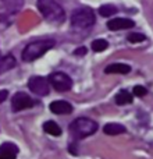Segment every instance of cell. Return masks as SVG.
Returning a JSON list of instances; mask_svg holds the SVG:
<instances>
[{
    "label": "cell",
    "instance_id": "cell-2",
    "mask_svg": "<svg viewBox=\"0 0 153 159\" xmlns=\"http://www.w3.org/2000/svg\"><path fill=\"white\" fill-rule=\"evenodd\" d=\"M98 123L88 117H78L70 124V133L75 140H82L98 131Z\"/></svg>",
    "mask_w": 153,
    "mask_h": 159
},
{
    "label": "cell",
    "instance_id": "cell-9",
    "mask_svg": "<svg viewBox=\"0 0 153 159\" xmlns=\"http://www.w3.org/2000/svg\"><path fill=\"white\" fill-rule=\"evenodd\" d=\"M49 109L55 115H70L72 112V105L67 101H55L49 105Z\"/></svg>",
    "mask_w": 153,
    "mask_h": 159
},
{
    "label": "cell",
    "instance_id": "cell-19",
    "mask_svg": "<svg viewBox=\"0 0 153 159\" xmlns=\"http://www.w3.org/2000/svg\"><path fill=\"white\" fill-rule=\"evenodd\" d=\"M132 93H134L135 96L142 98V96H145L146 93H148V89H146L145 87H142V85H137V87H134V89H132Z\"/></svg>",
    "mask_w": 153,
    "mask_h": 159
},
{
    "label": "cell",
    "instance_id": "cell-7",
    "mask_svg": "<svg viewBox=\"0 0 153 159\" xmlns=\"http://www.w3.org/2000/svg\"><path fill=\"white\" fill-rule=\"evenodd\" d=\"M33 105H35V101L25 92H17L13 96V101H11V106H13L14 112H21V110L29 109Z\"/></svg>",
    "mask_w": 153,
    "mask_h": 159
},
{
    "label": "cell",
    "instance_id": "cell-3",
    "mask_svg": "<svg viewBox=\"0 0 153 159\" xmlns=\"http://www.w3.org/2000/svg\"><path fill=\"white\" fill-rule=\"evenodd\" d=\"M38 8L50 22H63L66 13L56 0H38Z\"/></svg>",
    "mask_w": 153,
    "mask_h": 159
},
{
    "label": "cell",
    "instance_id": "cell-18",
    "mask_svg": "<svg viewBox=\"0 0 153 159\" xmlns=\"http://www.w3.org/2000/svg\"><path fill=\"white\" fill-rule=\"evenodd\" d=\"M127 39H128L131 43H139V42L145 41L146 36L143 35V34H139V32H132V34H129V35L127 36Z\"/></svg>",
    "mask_w": 153,
    "mask_h": 159
},
{
    "label": "cell",
    "instance_id": "cell-8",
    "mask_svg": "<svg viewBox=\"0 0 153 159\" xmlns=\"http://www.w3.org/2000/svg\"><path fill=\"white\" fill-rule=\"evenodd\" d=\"M135 22L129 18H113L107 22V28L110 31H121V30H128V28H134Z\"/></svg>",
    "mask_w": 153,
    "mask_h": 159
},
{
    "label": "cell",
    "instance_id": "cell-17",
    "mask_svg": "<svg viewBox=\"0 0 153 159\" xmlns=\"http://www.w3.org/2000/svg\"><path fill=\"white\" fill-rule=\"evenodd\" d=\"M107 48H109V42L106 39H95L92 42V50L95 52H103Z\"/></svg>",
    "mask_w": 153,
    "mask_h": 159
},
{
    "label": "cell",
    "instance_id": "cell-11",
    "mask_svg": "<svg viewBox=\"0 0 153 159\" xmlns=\"http://www.w3.org/2000/svg\"><path fill=\"white\" fill-rule=\"evenodd\" d=\"M129 71H131V67L124 63H113L104 69L106 74H128Z\"/></svg>",
    "mask_w": 153,
    "mask_h": 159
},
{
    "label": "cell",
    "instance_id": "cell-21",
    "mask_svg": "<svg viewBox=\"0 0 153 159\" xmlns=\"http://www.w3.org/2000/svg\"><path fill=\"white\" fill-rule=\"evenodd\" d=\"M74 53H75L76 56H81V55H86V48H78V49H76Z\"/></svg>",
    "mask_w": 153,
    "mask_h": 159
},
{
    "label": "cell",
    "instance_id": "cell-13",
    "mask_svg": "<svg viewBox=\"0 0 153 159\" xmlns=\"http://www.w3.org/2000/svg\"><path fill=\"white\" fill-rule=\"evenodd\" d=\"M125 131H127L125 127L118 123H107L103 127V133L107 135H118V134H124Z\"/></svg>",
    "mask_w": 153,
    "mask_h": 159
},
{
    "label": "cell",
    "instance_id": "cell-4",
    "mask_svg": "<svg viewBox=\"0 0 153 159\" xmlns=\"http://www.w3.org/2000/svg\"><path fill=\"white\" fill-rule=\"evenodd\" d=\"M95 13L88 7L78 8L71 16V25L75 28H89L95 24Z\"/></svg>",
    "mask_w": 153,
    "mask_h": 159
},
{
    "label": "cell",
    "instance_id": "cell-1",
    "mask_svg": "<svg viewBox=\"0 0 153 159\" xmlns=\"http://www.w3.org/2000/svg\"><path fill=\"white\" fill-rule=\"evenodd\" d=\"M55 39H39L28 43L22 50V60L24 61H33L43 56L47 50L55 46Z\"/></svg>",
    "mask_w": 153,
    "mask_h": 159
},
{
    "label": "cell",
    "instance_id": "cell-14",
    "mask_svg": "<svg viewBox=\"0 0 153 159\" xmlns=\"http://www.w3.org/2000/svg\"><path fill=\"white\" fill-rule=\"evenodd\" d=\"M43 130H45V133H47V134L53 135V137H59V135L61 134L60 126H59L56 121H53V120L46 121V123L43 124Z\"/></svg>",
    "mask_w": 153,
    "mask_h": 159
},
{
    "label": "cell",
    "instance_id": "cell-15",
    "mask_svg": "<svg viewBox=\"0 0 153 159\" xmlns=\"http://www.w3.org/2000/svg\"><path fill=\"white\" fill-rule=\"evenodd\" d=\"M132 99H134V95H131L128 91L123 89V91H120V92L116 95V103L120 105V106H124V105L131 103Z\"/></svg>",
    "mask_w": 153,
    "mask_h": 159
},
{
    "label": "cell",
    "instance_id": "cell-20",
    "mask_svg": "<svg viewBox=\"0 0 153 159\" xmlns=\"http://www.w3.org/2000/svg\"><path fill=\"white\" fill-rule=\"evenodd\" d=\"M7 96H8L7 89H0V103H3V102L7 99Z\"/></svg>",
    "mask_w": 153,
    "mask_h": 159
},
{
    "label": "cell",
    "instance_id": "cell-16",
    "mask_svg": "<svg viewBox=\"0 0 153 159\" xmlns=\"http://www.w3.org/2000/svg\"><path fill=\"white\" fill-rule=\"evenodd\" d=\"M117 11H118L117 7L113 4H104L99 8V14H100L102 17H111V16H114Z\"/></svg>",
    "mask_w": 153,
    "mask_h": 159
},
{
    "label": "cell",
    "instance_id": "cell-5",
    "mask_svg": "<svg viewBox=\"0 0 153 159\" xmlns=\"http://www.w3.org/2000/svg\"><path fill=\"white\" fill-rule=\"evenodd\" d=\"M49 82L57 92H67L72 88V80L66 73L56 71L49 75Z\"/></svg>",
    "mask_w": 153,
    "mask_h": 159
},
{
    "label": "cell",
    "instance_id": "cell-6",
    "mask_svg": "<svg viewBox=\"0 0 153 159\" xmlns=\"http://www.w3.org/2000/svg\"><path fill=\"white\" fill-rule=\"evenodd\" d=\"M28 87L32 91L33 93L39 96H46L50 91L49 87V80L39 77V75H35V77H31L29 81H28Z\"/></svg>",
    "mask_w": 153,
    "mask_h": 159
},
{
    "label": "cell",
    "instance_id": "cell-12",
    "mask_svg": "<svg viewBox=\"0 0 153 159\" xmlns=\"http://www.w3.org/2000/svg\"><path fill=\"white\" fill-rule=\"evenodd\" d=\"M17 64V60L13 55H6L3 57H0V74H4L8 70L14 69Z\"/></svg>",
    "mask_w": 153,
    "mask_h": 159
},
{
    "label": "cell",
    "instance_id": "cell-10",
    "mask_svg": "<svg viewBox=\"0 0 153 159\" xmlns=\"http://www.w3.org/2000/svg\"><path fill=\"white\" fill-rule=\"evenodd\" d=\"M18 155V147L13 143H4L0 145V159H15Z\"/></svg>",
    "mask_w": 153,
    "mask_h": 159
}]
</instances>
